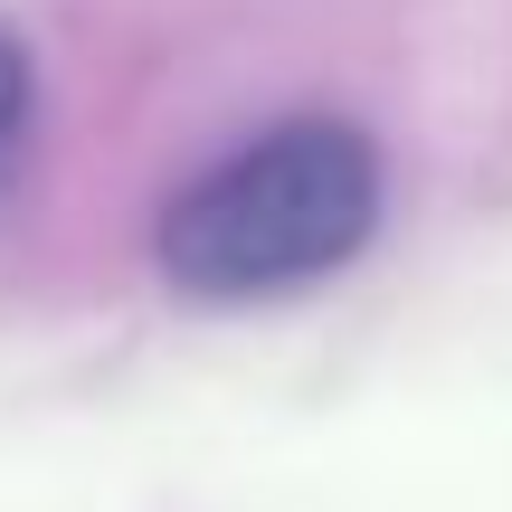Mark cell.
<instances>
[{"instance_id": "6da1fadb", "label": "cell", "mask_w": 512, "mask_h": 512, "mask_svg": "<svg viewBox=\"0 0 512 512\" xmlns=\"http://www.w3.org/2000/svg\"><path fill=\"white\" fill-rule=\"evenodd\" d=\"M380 209H389L380 143L342 114H294L171 190L152 256L190 304H266V294L342 275L380 238Z\"/></svg>"}, {"instance_id": "7a4b0ae2", "label": "cell", "mask_w": 512, "mask_h": 512, "mask_svg": "<svg viewBox=\"0 0 512 512\" xmlns=\"http://www.w3.org/2000/svg\"><path fill=\"white\" fill-rule=\"evenodd\" d=\"M29 124H38V67L19 48V29H0V190H10L19 152H29Z\"/></svg>"}]
</instances>
